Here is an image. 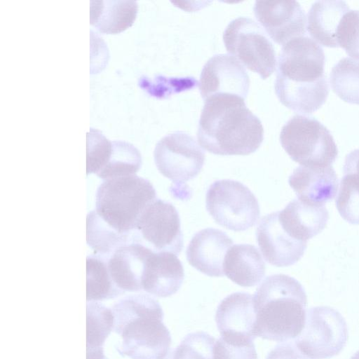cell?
Masks as SVG:
<instances>
[{
	"instance_id": "cell-1",
	"label": "cell",
	"mask_w": 359,
	"mask_h": 359,
	"mask_svg": "<svg viewBox=\"0 0 359 359\" xmlns=\"http://www.w3.org/2000/svg\"><path fill=\"white\" fill-rule=\"evenodd\" d=\"M324 66L323 50L313 39L304 36L285 44L278 57L274 83L280 102L300 114L318 110L329 93Z\"/></svg>"
},
{
	"instance_id": "cell-2",
	"label": "cell",
	"mask_w": 359,
	"mask_h": 359,
	"mask_svg": "<svg viewBox=\"0 0 359 359\" xmlns=\"http://www.w3.org/2000/svg\"><path fill=\"white\" fill-rule=\"evenodd\" d=\"M197 139L203 149L214 154L249 155L262 144L264 128L245 99L219 94L204 100Z\"/></svg>"
},
{
	"instance_id": "cell-3",
	"label": "cell",
	"mask_w": 359,
	"mask_h": 359,
	"mask_svg": "<svg viewBox=\"0 0 359 359\" xmlns=\"http://www.w3.org/2000/svg\"><path fill=\"white\" fill-rule=\"evenodd\" d=\"M114 331L122 340L117 351L131 359H165L171 336L157 300L146 294L126 296L114 304Z\"/></svg>"
},
{
	"instance_id": "cell-4",
	"label": "cell",
	"mask_w": 359,
	"mask_h": 359,
	"mask_svg": "<svg viewBox=\"0 0 359 359\" xmlns=\"http://www.w3.org/2000/svg\"><path fill=\"white\" fill-rule=\"evenodd\" d=\"M256 337L278 342L295 339L306 321L307 297L301 283L285 274L267 276L253 295Z\"/></svg>"
},
{
	"instance_id": "cell-5",
	"label": "cell",
	"mask_w": 359,
	"mask_h": 359,
	"mask_svg": "<svg viewBox=\"0 0 359 359\" xmlns=\"http://www.w3.org/2000/svg\"><path fill=\"white\" fill-rule=\"evenodd\" d=\"M152 184L136 175L105 180L95 194V211L110 226L123 235L135 231L145 208L156 199Z\"/></svg>"
},
{
	"instance_id": "cell-6",
	"label": "cell",
	"mask_w": 359,
	"mask_h": 359,
	"mask_svg": "<svg viewBox=\"0 0 359 359\" xmlns=\"http://www.w3.org/2000/svg\"><path fill=\"white\" fill-rule=\"evenodd\" d=\"M280 141L290 157L304 166H330L338 155L337 144L327 128L304 115L294 116L283 126Z\"/></svg>"
},
{
	"instance_id": "cell-7",
	"label": "cell",
	"mask_w": 359,
	"mask_h": 359,
	"mask_svg": "<svg viewBox=\"0 0 359 359\" xmlns=\"http://www.w3.org/2000/svg\"><path fill=\"white\" fill-rule=\"evenodd\" d=\"M206 210L215 221L228 229L243 231L259 217V205L252 192L231 180L214 182L206 193Z\"/></svg>"
},
{
	"instance_id": "cell-8",
	"label": "cell",
	"mask_w": 359,
	"mask_h": 359,
	"mask_svg": "<svg viewBox=\"0 0 359 359\" xmlns=\"http://www.w3.org/2000/svg\"><path fill=\"white\" fill-rule=\"evenodd\" d=\"M223 41L231 56L262 79L273 73L276 66L274 47L266 32L252 19L239 17L232 20L223 33Z\"/></svg>"
},
{
	"instance_id": "cell-9",
	"label": "cell",
	"mask_w": 359,
	"mask_h": 359,
	"mask_svg": "<svg viewBox=\"0 0 359 359\" xmlns=\"http://www.w3.org/2000/svg\"><path fill=\"white\" fill-rule=\"evenodd\" d=\"M347 338V325L341 313L329 306H316L307 310L304 327L294 342L309 358L325 359L339 353Z\"/></svg>"
},
{
	"instance_id": "cell-10",
	"label": "cell",
	"mask_w": 359,
	"mask_h": 359,
	"mask_svg": "<svg viewBox=\"0 0 359 359\" xmlns=\"http://www.w3.org/2000/svg\"><path fill=\"white\" fill-rule=\"evenodd\" d=\"M154 158L156 168L163 176L174 183H184L201 170L205 152L191 135L176 131L157 142Z\"/></svg>"
},
{
	"instance_id": "cell-11",
	"label": "cell",
	"mask_w": 359,
	"mask_h": 359,
	"mask_svg": "<svg viewBox=\"0 0 359 359\" xmlns=\"http://www.w3.org/2000/svg\"><path fill=\"white\" fill-rule=\"evenodd\" d=\"M135 233L137 243L154 252H170L178 255L183 248L180 219L175 206L156 198L140 215Z\"/></svg>"
},
{
	"instance_id": "cell-12",
	"label": "cell",
	"mask_w": 359,
	"mask_h": 359,
	"mask_svg": "<svg viewBox=\"0 0 359 359\" xmlns=\"http://www.w3.org/2000/svg\"><path fill=\"white\" fill-rule=\"evenodd\" d=\"M253 12L259 25L276 43L284 46L306 33L307 19L297 1H257Z\"/></svg>"
},
{
	"instance_id": "cell-13",
	"label": "cell",
	"mask_w": 359,
	"mask_h": 359,
	"mask_svg": "<svg viewBox=\"0 0 359 359\" xmlns=\"http://www.w3.org/2000/svg\"><path fill=\"white\" fill-rule=\"evenodd\" d=\"M198 87L204 100L219 94H231L245 99L250 79L244 66L235 57L218 54L210 58L203 66Z\"/></svg>"
},
{
	"instance_id": "cell-14",
	"label": "cell",
	"mask_w": 359,
	"mask_h": 359,
	"mask_svg": "<svg viewBox=\"0 0 359 359\" xmlns=\"http://www.w3.org/2000/svg\"><path fill=\"white\" fill-rule=\"evenodd\" d=\"M256 238L265 260L278 267L297 262L307 247V242L295 239L284 229L278 212L269 213L259 220Z\"/></svg>"
},
{
	"instance_id": "cell-15",
	"label": "cell",
	"mask_w": 359,
	"mask_h": 359,
	"mask_svg": "<svg viewBox=\"0 0 359 359\" xmlns=\"http://www.w3.org/2000/svg\"><path fill=\"white\" fill-rule=\"evenodd\" d=\"M215 321L222 338L236 342L253 341L257 337L253 295L238 292L226 297L217 306Z\"/></svg>"
},
{
	"instance_id": "cell-16",
	"label": "cell",
	"mask_w": 359,
	"mask_h": 359,
	"mask_svg": "<svg viewBox=\"0 0 359 359\" xmlns=\"http://www.w3.org/2000/svg\"><path fill=\"white\" fill-rule=\"evenodd\" d=\"M233 241L224 231L207 228L197 232L186 251L189 263L200 272L211 277L224 275L223 263Z\"/></svg>"
},
{
	"instance_id": "cell-17",
	"label": "cell",
	"mask_w": 359,
	"mask_h": 359,
	"mask_svg": "<svg viewBox=\"0 0 359 359\" xmlns=\"http://www.w3.org/2000/svg\"><path fill=\"white\" fill-rule=\"evenodd\" d=\"M184 278V268L177 255L152 251L147 259L142 287L154 296L167 297L178 291Z\"/></svg>"
},
{
	"instance_id": "cell-18",
	"label": "cell",
	"mask_w": 359,
	"mask_h": 359,
	"mask_svg": "<svg viewBox=\"0 0 359 359\" xmlns=\"http://www.w3.org/2000/svg\"><path fill=\"white\" fill-rule=\"evenodd\" d=\"M152 251L141 243H132L114 252L107 260V266L111 279L118 289L123 292L142 290V275Z\"/></svg>"
},
{
	"instance_id": "cell-19",
	"label": "cell",
	"mask_w": 359,
	"mask_h": 359,
	"mask_svg": "<svg viewBox=\"0 0 359 359\" xmlns=\"http://www.w3.org/2000/svg\"><path fill=\"white\" fill-rule=\"evenodd\" d=\"M288 182L298 199L315 204L332 201L339 188L338 179L332 165H300L289 177Z\"/></svg>"
},
{
	"instance_id": "cell-20",
	"label": "cell",
	"mask_w": 359,
	"mask_h": 359,
	"mask_svg": "<svg viewBox=\"0 0 359 359\" xmlns=\"http://www.w3.org/2000/svg\"><path fill=\"white\" fill-rule=\"evenodd\" d=\"M278 212L284 229L295 239L305 242L320 233L329 219L324 204L310 203L299 199H294Z\"/></svg>"
},
{
	"instance_id": "cell-21",
	"label": "cell",
	"mask_w": 359,
	"mask_h": 359,
	"mask_svg": "<svg viewBox=\"0 0 359 359\" xmlns=\"http://www.w3.org/2000/svg\"><path fill=\"white\" fill-rule=\"evenodd\" d=\"M224 275L242 287L257 285L265 274V263L258 249L250 244H236L227 251L223 263Z\"/></svg>"
},
{
	"instance_id": "cell-22",
	"label": "cell",
	"mask_w": 359,
	"mask_h": 359,
	"mask_svg": "<svg viewBox=\"0 0 359 359\" xmlns=\"http://www.w3.org/2000/svg\"><path fill=\"white\" fill-rule=\"evenodd\" d=\"M348 11V6L344 1H316L308 13L306 25L313 40L326 47H338L337 28L342 17Z\"/></svg>"
},
{
	"instance_id": "cell-23",
	"label": "cell",
	"mask_w": 359,
	"mask_h": 359,
	"mask_svg": "<svg viewBox=\"0 0 359 359\" xmlns=\"http://www.w3.org/2000/svg\"><path fill=\"white\" fill-rule=\"evenodd\" d=\"M137 8L132 0L92 1L90 22L101 32L118 33L133 25Z\"/></svg>"
},
{
	"instance_id": "cell-24",
	"label": "cell",
	"mask_w": 359,
	"mask_h": 359,
	"mask_svg": "<svg viewBox=\"0 0 359 359\" xmlns=\"http://www.w3.org/2000/svg\"><path fill=\"white\" fill-rule=\"evenodd\" d=\"M107 260L102 255L86 257V301L97 302L118 297L124 292L114 284Z\"/></svg>"
},
{
	"instance_id": "cell-25",
	"label": "cell",
	"mask_w": 359,
	"mask_h": 359,
	"mask_svg": "<svg viewBox=\"0 0 359 359\" xmlns=\"http://www.w3.org/2000/svg\"><path fill=\"white\" fill-rule=\"evenodd\" d=\"M130 236L123 235L106 223L96 212L86 217V242L100 255L113 254L119 247L129 243Z\"/></svg>"
},
{
	"instance_id": "cell-26",
	"label": "cell",
	"mask_w": 359,
	"mask_h": 359,
	"mask_svg": "<svg viewBox=\"0 0 359 359\" xmlns=\"http://www.w3.org/2000/svg\"><path fill=\"white\" fill-rule=\"evenodd\" d=\"M111 142L110 157L97 176L105 180L135 175L142 165V156L139 150L126 141L115 140Z\"/></svg>"
},
{
	"instance_id": "cell-27",
	"label": "cell",
	"mask_w": 359,
	"mask_h": 359,
	"mask_svg": "<svg viewBox=\"0 0 359 359\" xmlns=\"http://www.w3.org/2000/svg\"><path fill=\"white\" fill-rule=\"evenodd\" d=\"M330 83L339 98L359 105V60L351 57L340 60L332 67Z\"/></svg>"
},
{
	"instance_id": "cell-28",
	"label": "cell",
	"mask_w": 359,
	"mask_h": 359,
	"mask_svg": "<svg viewBox=\"0 0 359 359\" xmlns=\"http://www.w3.org/2000/svg\"><path fill=\"white\" fill-rule=\"evenodd\" d=\"M113 328L114 316L111 310L98 302H87L86 349L103 348Z\"/></svg>"
},
{
	"instance_id": "cell-29",
	"label": "cell",
	"mask_w": 359,
	"mask_h": 359,
	"mask_svg": "<svg viewBox=\"0 0 359 359\" xmlns=\"http://www.w3.org/2000/svg\"><path fill=\"white\" fill-rule=\"evenodd\" d=\"M215 339L205 332L187 334L165 359H213Z\"/></svg>"
},
{
	"instance_id": "cell-30",
	"label": "cell",
	"mask_w": 359,
	"mask_h": 359,
	"mask_svg": "<svg viewBox=\"0 0 359 359\" xmlns=\"http://www.w3.org/2000/svg\"><path fill=\"white\" fill-rule=\"evenodd\" d=\"M337 209L344 219L359 224V175L344 173L336 198Z\"/></svg>"
},
{
	"instance_id": "cell-31",
	"label": "cell",
	"mask_w": 359,
	"mask_h": 359,
	"mask_svg": "<svg viewBox=\"0 0 359 359\" xmlns=\"http://www.w3.org/2000/svg\"><path fill=\"white\" fill-rule=\"evenodd\" d=\"M86 142V175H97L110 157L112 142L94 128L87 133Z\"/></svg>"
},
{
	"instance_id": "cell-32",
	"label": "cell",
	"mask_w": 359,
	"mask_h": 359,
	"mask_svg": "<svg viewBox=\"0 0 359 359\" xmlns=\"http://www.w3.org/2000/svg\"><path fill=\"white\" fill-rule=\"evenodd\" d=\"M337 42L351 57L359 60V11H348L337 31Z\"/></svg>"
},
{
	"instance_id": "cell-33",
	"label": "cell",
	"mask_w": 359,
	"mask_h": 359,
	"mask_svg": "<svg viewBox=\"0 0 359 359\" xmlns=\"http://www.w3.org/2000/svg\"><path fill=\"white\" fill-rule=\"evenodd\" d=\"M213 359H257V354L253 341L235 342L220 337L214 346Z\"/></svg>"
},
{
	"instance_id": "cell-34",
	"label": "cell",
	"mask_w": 359,
	"mask_h": 359,
	"mask_svg": "<svg viewBox=\"0 0 359 359\" xmlns=\"http://www.w3.org/2000/svg\"><path fill=\"white\" fill-rule=\"evenodd\" d=\"M266 359H311L304 355L294 341H284L276 345Z\"/></svg>"
},
{
	"instance_id": "cell-35",
	"label": "cell",
	"mask_w": 359,
	"mask_h": 359,
	"mask_svg": "<svg viewBox=\"0 0 359 359\" xmlns=\"http://www.w3.org/2000/svg\"><path fill=\"white\" fill-rule=\"evenodd\" d=\"M344 173H355L359 175V149L353 150L346 155Z\"/></svg>"
},
{
	"instance_id": "cell-36",
	"label": "cell",
	"mask_w": 359,
	"mask_h": 359,
	"mask_svg": "<svg viewBox=\"0 0 359 359\" xmlns=\"http://www.w3.org/2000/svg\"><path fill=\"white\" fill-rule=\"evenodd\" d=\"M86 359H107L103 351V348L86 349Z\"/></svg>"
},
{
	"instance_id": "cell-37",
	"label": "cell",
	"mask_w": 359,
	"mask_h": 359,
	"mask_svg": "<svg viewBox=\"0 0 359 359\" xmlns=\"http://www.w3.org/2000/svg\"><path fill=\"white\" fill-rule=\"evenodd\" d=\"M351 359H359V351L355 352L351 358Z\"/></svg>"
}]
</instances>
